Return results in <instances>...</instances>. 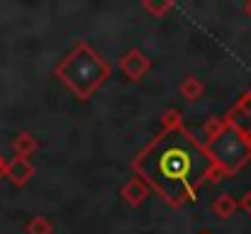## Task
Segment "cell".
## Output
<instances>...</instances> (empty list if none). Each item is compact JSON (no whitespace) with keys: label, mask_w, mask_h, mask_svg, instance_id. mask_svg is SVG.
I'll return each mask as SVG.
<instances>
[{"label":"cell","mask_w":251,"mask_h":234,"mask_svg":"<svg viewBox=\"0 0 251 234\" xmlns=\"http://www.w3.org/2000/svg\"><path fill=\"white\" fill-rule=\"evenodd\" d=\"M205 152L212 158L215 168H220L225 173H237L251 158V139L239 127L227 125L207 142Z\"/></svg>","instance_id":"3957f363"},{"label":"cell","mask_w":251,"mask_h":234,"mask_svg":"<svg viewBox=\"0 0 251 234\" xmlns=\"http://www.w3.org/2000/svg\"><path fill=\"white\" fill-rule=\"evenodd\" d=\"M5 173H7V178L15 183V185H22L29 176H32V166H29V161L27 158H15L7 168H5Z\"/></svg>","instance_id":"277c9868"},{"label":"cell","mask_w":251,"mask_h":234,"mask_svg":"<svg viewBox=\"0 0 251 234\" xmlns=\"http://www.w3.org/2000/svg\"><path fill=\"white\" fill-rule=\"evenodd\" d=\"M15 149L20 152V158H25L29 149H34V142H29V137H27V134H22V137L15 142Z\"/></svg>","instance_id":"8992f818"},{"label":"cell","mask_w":251,"mask_h":234,"mask_svg":"<svg viewBox=\"0 0 251 234\" xmlns=\"http://www.w3.org/2000/svg\"><path fill=\"white\" fill-rule=\"evenodd\" d=\"M56 76L61 78L78 98H90L100 83L110 76V66L100 59V54L95 49H90L88 44H78L64 64H59Z\"/></svg>","instance_id":"7a4b0ae2"},{"label":"cell","mask_w":251,"mask_h":234,"mask_svg":"<svg viewBox=\"0 0 251 234\" xmlns=\"http://www.w3.org/2000/svg\"><path fill=\"white\" fill-rule=\"evenodd\" d=\"M2 168H5V163H2V156H0V173H2Z\"/></svg>","instance_id":"52a82bcc"},{"label":"cell","mask_w":251,"mask_h":234,"mask_svg":"<svg viewBox=\"0 0 251 234\" xmlns=\"http://www.w3.org/2000/svg\"><path fill=\"white\" fill-rule=\"evenodd\" d=\"M134 171L166 203L180 205L215 171L205 147L180 127H166L134 161Z\"/></svg>","instance_id":"6da1fadb"},{"label":"cell","mask_w":251,"mask_h":234,"mask_svg":"<svg viewBox=\"0 0 251 234\" xmlns=\"http://www.w3.org/2000/svg\"><path fill=\"white\" fill-rule=\"evenodd\" d=\"M122 69H125V74L132 78H137L144 69H147V61L142 59V54L139 52H132V54H127L125 59H122Z\"/></svg>","instance_id":"5b68a950"}]
</instances>
